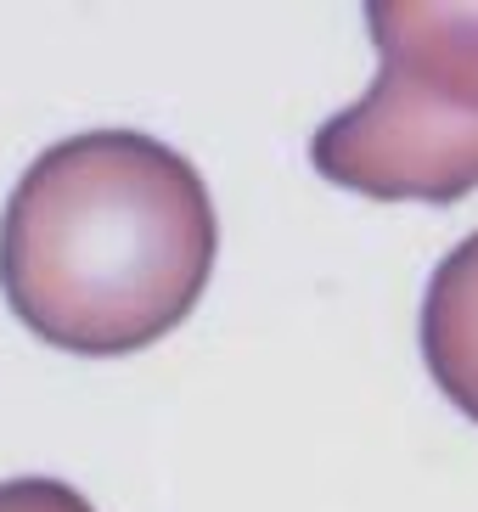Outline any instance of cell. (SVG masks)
I'll list each match as a JSON object with an SVG mask.
<instances>
[{
    "label": "cell",
    "instance_id": "obj_1",
    "mask_svg": "<svg viewBox=\"0 0 478 512\" xmlns=\"http://www.w3.org/2000/svg\"><path fill=\"white\" fill-rule=\"evenodd\" d=\"M220 254L214 197L141 130L45 147L0 214V293L68 355H135L192 316Z\"/></svg>",
    "mask_w": 478,
    "mask_h": 512
},
{
    "label": "cell",
    "instance_id": "obj_2",
    "mask_svg": "<svg viewBox=\"0 0 478 512\" xmlns=\"http://www.w3.org/2000/svg\"><path fill=\"white\" fill-rule=\"evenodd\" d=\"M372 91L332 113L310 164L360 197L450 203L478 186V6H366Z\"/></svg>",
    "mask_w": 478,
    "mask_h": 512
},
{
    "label": "cell",
    "instance_id": "obj_3",
    "mask_svg": "<svg viewBox=\"0 0 478 512\" xmlns=\"http://www.w3.org/2000/svg\"><path fill=\"white\" fill-rule=\"evenodd\" d=\"M422 361L450 406L478 422V231L434 265L422 299Z\"/></svg>",
    "mask_w": 478,
    "mask_h": 512
},
{
    "label": "cell",
    "instance_id": "obj_4",
    "mask_svg": "<svg viewBox=\"0 0 478 512\" xmlns=\"http://www.w3.org/2000/svg\"><path fill=\"white\" fill-rule=\"evenodd\" d=\"M0 512H96V507L62 479H6L0 484Z\"/></svg>",
    "mask_w": 478,
    "mask_h": 512
}]
</instances>
